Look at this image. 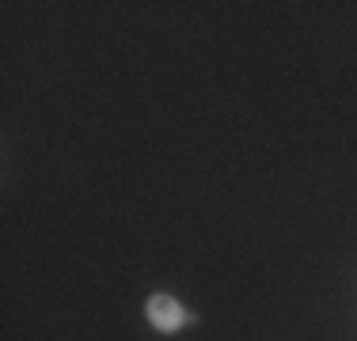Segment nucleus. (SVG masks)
Instances as JSON below:
<instances>
[{
  "mask_svg": "<svg viewBox=\"0 0 357 341\" xmlns=\"http://www.w3.org/2000/svg\"><path fill=\"white\" fill-rule=\"evenodd\" d=\"M144 315H149V322L160 330V334H175V330H183L186 322H190L186 307L178 303L175 296H167V292L149 296V303H144Z\"/></svg>",
  "mask_w": 357,
  "mask_h": 341,
  "instance_id": "obj_1",
  "label": "nucleus"
}]
</instances>
